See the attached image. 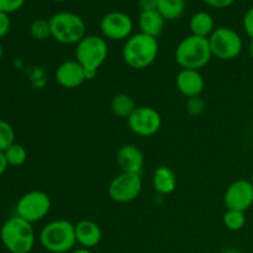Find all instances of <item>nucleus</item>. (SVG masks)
<instances>
[{"label":"nucleus","instance_id":"nucleus-24","mask_svg":"<svg viewBox=\"0 0 253 253\" xmlns=\"http://www.w3.org/2000/svg\"><path fill=\"white\" fill-rule=\"evenodd\" d=\"M30 34L36 41H46L47 39L52 37L51 25L49 20L36 19L30 25Z\"/></svg>","mask_w":253,"mask_h":253},{"label":"nucleus","instance_id":"nucleus-30","mask_svg":"<svg viewBox=\"0 0 253 253\" xmlns=\"http://www.w3.org/2000/svg\"><path fill=\"white\" fill-rule=\"evenodd\" d=\"M209 6L215 7V9H225V7L231 6L235 0H203Z\"/></svg>","mask_w":253,"mask_h":253},{"label":"nucleus","instance_id":"nucleus-22","mask_svg":"<svg viewBox=\"0 0 253 253\" xmlns=\"http://www.w3.org/2000/svg\"><path fill=\"white\" fill-rule=\"evenodd\" d=\"M246 222V214L244 211L227 209L222 215V224L230 231H240L244 229Z\"/></svg>","mask_w":253,"mask_h":253},{"label":"nucleus","instance_id":"nucleus-27","mask_svg":"<svg viewBox=\"0 0 253 253\" xmlns=\"http://www.w3.org/2000/svg\"><path fill=\"white\" fill-rule=\"evenodd\" d=\"M26 0H0V11L11 14L24 6Z\"/></svg>","mask_w":253,"mask_h":253},{"label":"nucleus","instance_id":"nucleus-34","mask_svg":"<svg viewBox=\"0 0 253 253\" xmlns=\"http://www.w3.org/2000/svg\"><path fill=\"white\" fill-rule=\"evenodd\" d=\"M249 53H250V57H251L253 61V40H251V42H250L249 44Z\"/></svg>","mask_w":253,"mask_h":253},{"label":"nucleus","instance_id":"nucleus-38","mask_svg":"<svg viewBox=\"0 0 253 253\" xmlns=\"http://www.w3.org/2000/svg\"><path fill=\"white\" fill-rule=\"evenodd\" d=\"M251 183H252V185H253V175H252V179H251Z\"/></svg>","mask_w":253,"mask_h":253},{"label":"nucleus","instance_id":"nucleus-17","mask_svg":"<svg viewBox=\"0 0 253 253\" xmlns=\"http://www.w3.org/2000/svg\"><path fill=\"white\" fill-rule=\"evenodd\" d=\"M153 189L161 195L172 194L177 188V175L172 168L160 166L155 169L152 175Z\"/></svg>","mask_w":253,"mask_h":253},{"label":"nucleus","instance_id":"nucleus-20","mask_svg":"<svg viewBox=\"0 0 253 253\" xmlns=\"http://www.w3.org/2000/svg\"><path fill=\"white\" fill-rule=\"evenodd\" d=\"M136 108L137 106H136L135 100L127 94H118V95L111 99L110 109L114 115L118 116V118H123L127 120Z\"/></svg>","mask_w":253,"mask_h":253},{"label":"nucleus","instance_id":"nucleus-33","mask_svg":"<svg viewBox=\"0 0 253 253\" xmlns=\"http://www.w3.org/2000/svg\"><path fill=\"white\" fill-rule=\"evenodd\" d=\"M71 253H94V252L89 249H83V247H81V249L73 250V251H71Z\"/></svg>","mask_w":253,"mask_h":253},{"label":"nucleus","instance_id":"nucleus-31","mask_svg":"<svg viewBox=\"0 0 253 253\" xmlns=\"http://www.w3.org/2000/svg\"><path fill=\"white\" fill-rule=\"evenodd\" d=\"M158 0H138V6L141 11H147V10H157Z\"/></svg>","mask_w":253,"mask_h":253},{"label":"nucleus","instance_id":"nucleus-15","mask_svg":"<svg viewBox=\"0 0 253 253\" xmlns=\"http://www.w3.org/2000/svg\"><path fill=\"white\" fill-rule=\"evenodd\" d=\"M175 85L178 91L187 98L202 95L205 88L203 74L197 69H180L175 77Z\"/></svg>","mask_w":253,"mask_h":253},{"label":"nucleus","instance_id":"nucleus-36","mask_svg":"<svg viewBox=\"0 0 253 253\" xmlns=\"http://www.w3.org/2000/svg\"><path fill=\"white\" fill-rule=\"evenodd\" d=\"M2 56H4V48H2V44L0 43V59L2 58Z\"/></svg>","mask_w":253,"mask_h":253},{"label":"nucleus","instance_id":"nucleus-16","mask_svg":"<svg viewBox=\"0 0 253 253\" xmlns=\"http://www.w3.org/2000/svg\"><path fill=\"white\" fill-rule=\"evenodd\" d=\"M77 244L83 249H94L100 244L103 232L100 226L91 220H81L74 224Z\"/></svg>","mask_w":253,"mask_h":253},{"label":"nucleus","instance_id":"nucleus-1","mask_svg":"<svg viewBox=\"0 0 253 253\" xmlns=\"http://www.w3.org/2000/svg\"><path fill=\"white\" fill-rule=\"evenodd\" d=\"M158 41L155 37L138 32L125 41L123 47V59L130 68L145 69L157 59Z\"/></svg>","mask_w":253,"mask_h":253},{"label":"nucleus","instance_id":"nucleus-11","mask_svg":"<svg viewBox=\"0 0 253 253\" xmlns=\"http://www.w3.org/2000/svg\"><path fill=\"white\" fill-rule=\"evenodd\" d=\"M133 21L127 14L121 11H111L104 15L100 20V31L105 40L123 41L132 35Z\"/></svg>","mask_w":253,"mask_h":253},{"label":"nucleus","instance_id":"nucleus-12","mask_svg":"<svg viewBox=\"0 0 253 253\" xmlns=\"http://www.w3.org/2000/svg\"><path fill=\"white\" fill-rule=\"evenodd\" d=\"M226 209L247 211L253 205V185L251 180L237 179L226 188L224 194Z\"/></svg>","mask_w":253,"mask_h":253},{"label":"nucleus","instance_id":"nucleus-3","mask_svg":"<svg viewBox=\"0 0 253 253\" xmlns=\"http://www.w3.org/2000/svg\"><path fill=\"white\" fill-rule=\"evenodd\" d=\"M211 57L212 53L209 39L194 36V35L184 37L178 43L174 52L175 62L178 66L182 67V69L199 71L209 63Z\"/></svg>","mask_w":253,"mask_h":253},{"label":"nucleus","instance_id":"nucleus-28","mask_svg":"<svg viewBox=\"0 0 253 253\" xmlns=\"http://www.w3.org/2000/svg\"><path fill=\"white\" fill-rule=\"evenodd\" d=\"M244 29L247 36L253 40V6L250 7L244 16Z\"/></svg>","mask_w":253,"mask_h":253},{"label":"nucleus","instance_id":"nucleus-10","mask_svg":"<svg viewBox=\"0 0 253 253\" xmlns=\"http://www.w3.org/2000/svg\"><path fill=\"white\" fill-rule=\"evenodd\" d=\"M127 126L135 135L150 137L160 131L162 116L152 106H137L127 119Z\"/></svg>","mask_w":253,"mask_h":253},{"label":"nucleus","instance_id":"nucleus-35","mask_svg":"<svg viewBox=\"0 0 253 253\" xmlns=\"http://www.w3.org/2000/svg\"><path fill=\"white\" fill-rule=\"evenodd\" d=\"M221 253H241V252L236 249H226V250H224Z\"/></svg>","mask_w":253,"mask_h":253},{"label":"nucleus","instance_id":"nucleus-25","mask_svg":"<svg viewBox=\"0 0 253 253\" xmlns=\"http://www.w3.org/2000/svg\"><path fill=\"white\" fill-rule=\"evenodd\" d=\"M12 143H15L14 127L0 119V152H5Z\"/></svg>","mask_w":253,"mask_h":253},{"label":"nucleus","instance_id":"nucleus-9","mask_svg":"<svg viewBox=\"0 0 253 253\" xmlns=\"http://www.w3.org/2000/svg\"><path fill=\"white\" fill-rule=\"evenodd\" d=\"M142 190V179L136 173L121 172L113 178L108 187V194L115 203L127 204L137 199Z\"/></svg>","mask_w":253,"mask_h":253},{"label":"nucleus","instance_id":"nucleus-8","mask_svg":"<svg viewBox=\"0 0 253 253\" xmlns=\"http://www.w3.org/2000/svg\"><path fill=\"white\" fill-rule=\"evenodd\" d=\"M51 198L42 190H31L19 199L16 215L30 224L40 221L48 215L51 210Z\"/></svg>","mask_w":253,"mask_h":253},{"label":"nucleus","instance_id":"nucleus-6","mask_svg":"<svg viewBox=\"0 0 253 253\" xmlns=\"http://www.w3.org/2000/svg\"><path fill=\"white\" fill-rule=\"evenodd\" d=\"M52 39L62 44H77L86 36V26L79 15L61 11L49 19Z\"/></svg>","mask_w":253,"mask_h":253},{"label":"nucleus","instance_id":"nucleus-5","mask_svg":"<svg viewBox=\"0 0 253 253\" xmlns=\"http://www.w3.org/2000/svg\"><path fill=\"white\" fill-rule=\"evenodd\" d=\"M40 244L51 253H67L73 251L77 245L74 224L68 220H54L42 227Z\"/></svg>","mask_w":253,"mask_h":253},{"label":"nucleus","instance_id":"nucleus-26","mask_svg":"<svg viewBox=\"0 0 253 253\" xmlns=\"http://www.w3.org/2000/svg\"><path fill=\"white\" fill-rule=\"evenodd\" d=\"M185 109L187 113L192 116H199L207 109V104L202 96H193V98H188L187 103H185Z\"/></svg>","mask_w":253,"mask_h":253},{"label":"nucleus","instance_id":"nucleus-23","mask_svg":"<svg viewBox=\"0 0 253 253\" xmlns=\"http://www.w3.org/2000/svg\"><path fill=\"white\" fill-rule=\"evenodd\" d=\"M7 165L11 167H20L24 165L27 160V151L20 143H12L9 148L4 152Z\"/></svg>","mask_w":253,"mask_h":253},{"label":"nucleus","instance_id":"nucleus-32","mask_svg":"<svg viewBox=\"0 0 253 253\" xmlns=\"http://www.w3.org/2000/svg\"><path fill=\"white\" fill-rule=\"evenodd\" d=\"M7 167H9V165H7V161L6 158H5L4 152H0V175L4 174L5 170L7 169Z\"/></svg>","mask_w":253,"mask_h":253},{"label":"nucleus","instance_id":"nucleus-21","mask_svg":"<svg viewBox=\"0 0 253 253\" xmlns=\"http://www.w3.org/2000/svg\"><path fill=\"white\" fill-rule=\"evenodd\" d=\"M157 10L165 20H177L184 14L185 0H158Z\"/></svg>","mask_w":253,"mask_h":253},{"label":"nucleus","instance_id":"nucleus-37","mask_svg":"<svg viewBox=\"0 0 253 253\" xmlns=\"http://www.w3.org/2000/svg\"><path fill=\"white\" fill-rule=\"evenodd\" d=\"M52 1H56V2H62V1H66V0H52Z\"/></svg>","mask_w":253,"mask_h":253},{"label":"nucleus","instance_id":"nucleus-19","mask_svg":"<svg viewBox=\"0 0 253 253\" xmlns=\"http://www.w3.org/2000/svg\"><path fill=\"white\" fill-rule=\"evenodd\" d=\"M189 29L194 36L209 39L215 30L214 17L207 11H198L190 17Z\"/></svg>","mask_w":253,"mask_h":253},{"label":"nucleus","instance_id":"nucleus-29","mask_svg":"<svg viewBox=\"0 0 253 253\" xmlns=\"http://www.w3.org/2000/svg\"><path fill=\"white\" fill-rule=\"evenodd\" d=\"M11 27V21H10L9 14L0 11V39L6 36Z\"/></svg>","mask_w":253,"mask_h":253},{"label":"nucleus","instance_id":"nucleus-18","mask_svg":"<svg viewBox=\"0 0 253 253\" xmlns=\"http://www.w3.org/2000/svg\"><path fill=\"white\" fill-rule=\"evenodd\" d=\"M165 17L158 12V10H147L141 11L138 16V27L140 32L157 39L165 30Z\"/></svg>","mask_w":253,"mask_h":253},{"label":"nucleus","instance_id":"nucleus-13","mask_svg":"<svg viewBox=\"0 0 253 253\" xmlns=\"http://www.w3.org/2000/svg\"><path fill=\"white\" fill-rule=\"evenodd\" d=\"M54 78L64 89H77L86 81L83 66L76 59L62 62L54 72Z\"/></svg>","mask_w":253,"mask_h":253},{"label":"nucleus","instance_id":"nucleus-4","mask_svg":"<svg viewBox=\"0 0 253 253\" xmlns=\"http://www.w3.org/2000/svg\"><path fill=\"white\" fill-rule=\"evenodd\" d=\"M0 240L10 253H30L35 246L32 224L20 216H12L0 230Z\"/></svg>","mask_w":253,"mask_h":253},{"label":"nucleus","instance_id":"nucleus-14","mask_svg":"<svg viewBox=\"0 0 253 253\" xmlns=\"http://www.w3.org/2000/svg\"><path fill=\"white\" fill-rule=\"evenodd\" d=\"M116 163L121 172L140 174L145 166L143 152L133 143H126L119 148L116 153Z\"/></svg>","mask_w":253,"mask_h":253},{"label":"nucleus","instance_id":"nucleus-7","mask_svg":"<svg viewBox=\"0 0 253 253\" xmlns=\"http://www.w3.org/2000/svg\"><path fill=\"white\" fill-rule=\"evenodd\" d=\"M212 56L221 61H232L241 54L244 41L231 27H216L209 37Z\"/></svg>","mask_w":253,"mask_h":253},{"label":"nucleus","instance_id":"nucleus-2","mask_svg":"<svg viewBox=\"0 0 253 253\" xmlns=\"http://www.w3.org/2000/svg\"><path fill=\"white\" fill-rule=\"evenodd\" d=\"M109 54L108 42L98 35H86L76 44V61L83 66L86 81L95 78Z\"/></svg>","mask_w":253,"mask_h":253}]
</instances>
